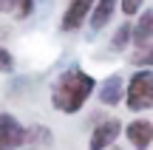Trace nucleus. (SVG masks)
I'll return each instance as SVG.
<instances>
[{
    "mask_svg": "<svg viewBox=\"0 0 153 150\" xmlns=\"http://www.w3.org/2000/svg\"><path fill=\"white\" fill-rule=\"evenodd\" d=\"M97 91V79L82 65H68L51 85V108L65 116H74L85 108V102Z\"/></svg>",
    "mask_w": 153,
    "mask_h": 150,
    "instance_id": "obj_1",
    "label": "nucleus"
},
{
    "mask_svg": "<svg viewBox=\"0 0 153 150\" xmlns=\"http://www.w3.org/2000/svg\"><path fill=\"white\" fill-rule=\"evenodd\" d=\"M122 102L128 105L131 113H148L153 108V71L150 68H136L131 79L125 82Z\"/></svg>",
    "mask_w": 153,
    "mask_h": 150,
    "instance_id": "obj_2",
    "label": "nucleus"
},
{
    "mask_svg": "<svg viewBox=\"0 0 153 150\" xmlns=\"http://www.w3.org/2000/svg\"><path fill=\"white\" fill-rule=\"evenodd\" d=\"M122 136V119L111 116V119H99L97 128L91 130L88 139V150H108L111 145H116V139Z\"/></svg>",
    "mask_w": 153,
    "mask_h": 150,
    "instance_id": "obj_3",
    "label": "nucleus"
},
{
    "mask_svg": "<svg viewBox=\"0 0 153 150\" xmlns=\"http://www.w3.org/2000/svg\"><path fill=\"white\" fill-rule=\"evenodd\" d=\"M91 6H94V0H68L65 11H62V17H60V31L62 34L79 31V28L85 26L88 14H91Z\"/></svg>",
    "mask_w": 153,
    "mask_h": 150,
    "instance_id": "obj_4",
    "label": "nucleus"
},
{
    "mask_svg": "<svg viewBox=\"0 0 153 150\" xmlns=\"http://www.w3.org/2000/svg\"><path fill=\"white\" fill-rule=\"evenodd\" d=\"M23 122L14 113H0V150H20L23 147Z\"/></svg>",
    "mask_w": 153,
    "mask_h": 150,
    "instance_id": "obj_5",
    "label": "nucleus"
},
{
    "mask_svg": "<svg viewBox=\"0 0 153 150\" xmlns=\"http://www.w3.org/2000/svg\"><path fill=\"white\" fill-rule=\"evenodd\" d=\"M122 133L128 136V145L133 150H150V145H153V122L148 116L133 119L128 128H122Z\"/></svg>",
    "mask_w": 153,
    "mask_h": 150,
    "instance_id": "obj_6",
    "label": "nucleus"
},
{
    "mask_svg": "<svg viewBox=\"0 0 153 150\" xmlns=\"http://www.w3.org/2000/svg\"><path fill=\"white\" fill-rule=\"evenodd\" d=\"M116 11H119V0H94L91 14H88V26H91V31H102V28L114 20Z\"/></svg>",
    "mask_w": 153,
    "mask_h": 150,
    "instance_id": "obj_7",
    "label": "nucleus"
},
{
    "mask_svg": "<svg viewBox=\"0 0 153 150\" xmlns=\"http://www.w3.org/2000/svg\"><path fill=\"white\" fill-rule=\"evenodd\" d=\"M131 45L133 48H145V45H153V9H145L142 14L136 17L131 28Z\"/></svg>",
    "mask_w": 153,
    "mask_h": 150,
    "instance_id": "obj_8",
    "label": "nucleus"
},
{
    "mask_svg": "<svg viewBox=\"0 0 153 150\" xmlns=\"http://www.w3.org/2000/svg\"><path fill=\"white\" fill-rule=\"evenodd\" d=\"M23 147L26 150H48L54 147V133L48 125H34L23 130Z\"/></svg>",
    "mask_w": 153,
    "mask_h": 150,
    "instance_id": "obj_9",
    "label": "nucleus"
},
{
    "mask_svg": "<svg viewBox=\"0 0 153 150\" xmlns=\"http://www.w3.org/2000/svg\"><path fill=\"white\" fill-rule=\"evenodd\" d=\"M122 94H125V79H122V74H111V77L99 85V102L108 105V108L119 105Z\"/></svg>",
    "mask_w": 153,
    "mask_h": 150,
    "instance_id": "obj_10",
    "label": "nucleus"
},
{
    "mask_svg": "<svg viewBox=\"0 0 153 150\" xmlns=\"http://www.w3.org/2000/svg\"><path fill=\"white\" fill-rule=\"evenodd\" d=\"M131 28H133V20L128 17V20L114 31V37H111V48H114V51H125V48H131Z\"/></svg>",
    "mask_w": 153,
    "mask_h": 150,
    "instance_id": "obj_11",
    "label": "nucleus"
},
{
    "mask_svg": "<svg viewBox=\"0 0 153 150\" xmlns=\"http://www.w3.org/2000/svg\"><path fill=\"white\" fill-rule=\"evenodd\" d=\"M131 65H136V68H150V65H153V45L136 48V51L131 54Z\"/></svg>",
    "mask_w": 153,
    "mask_h": 150,
    "instance_id": "obj_12",
    "label": "nucleus"
},
{
    "mask_svg": "<svg viewBox=\"0 0 153 150\" xmlns=\"http://www.w3.org/2000/svg\"><path fill=\"white\" fill-rule=\"evenodd\" d=\"M11 11H14L17 20H26L34 11V0H11Z\"/></svg>",
    "mask_w": 153,
    "mask_h": 150,
    "instance_id": "obj_13",
    "label": "nucleus"
},
{
    "mask_svg": "<svg viewBox=\"0 0 153 150\" xmlns=\"http://www.w3.org/2000/svg\"><path fill=\"white\" fill-rule=\"evenodd\" d=\"M145 9V0H119V11L125 17H136Z\"/></svg>",
    "mask_w": 153,
    "mask_h": 150,
    "instance_id": "obj_14",
    "label": "nucleus"
},
{
    "mask_svg": "<svg viewBox=\"0 0 153 150\" xmlns=\"http://www.w3.org/2000/svg\"><path fill=\"white\" fill-rule=\"evenodd\" d=\"M11 71H14V54L0 45V74H11Z\"/></svg>",
    "mask_w": 153,
    "mask_h": 150,
    "instance_id": "obj_15",
    "label": "nucleus"
},
{
    "mask_svg": "<svg viewBox=\"0 0 153 150\" xmlns=\"http://www.w3.org/2000/svg\"><path fill=\"white\" fill-rule=\"evenodd\" d=\"M0 11H11V0H0Z\"/></svg>",
    "mask_w": 153,
    "mask_h": 150,
    "instance_id": "obj_16",
    "label": "nucleus"
},
{
    "mask_svg": "<svg viewBox=\"0 0 153 150\" xmlns=\"http://www.w3.org/2000/svg\"><path fill=\"white\" fill-rule=\"evenodd\" d=\"M108 150H119V147H116V145H111V147H108Z\"/></svg>",
    "mask_w": 153,
    "mask_h": 150,
    "instance_id": "obj_17",
    "label": "nucleus"
}]
</instances>
